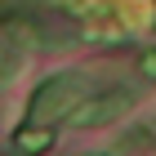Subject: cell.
I'll return each mask as SVG.
<instances>
[{"instance_id": "cell-1", "label": "cell", "mask_w": 156, "mask_h": 156, "mask_svg": "<svg viewBox=\"0 0 156 156\" xmlns=\"http://www.w3.org/2000/svg\"><path fill=\"white\" fill-rule=\"evenodd\" d=\"M89 94V76L85 72H62V76H49L31 94V125H45V120H58Z\"/></svg>"}, {"instance_id": "cell-2", "label": "cell", "mask_w": 156, "mask_h": 156, "mask_svg": "<svg viewBox=\"0 0 156 156\" xmlns=\"http://www.w3.org/2000/svg\"><path fill=\"white\" fill-rule=\"evenodd\" d=\"M134 107V94L129 89H112V94H103V98H89V103H76V116H72V125H80V129H89V125H107V120H116L120 112H129Z\"/></svg>"}, {"instance_id": "cell-3", "label": "cell", "mask_w": 156, "mask_h": 156, "mask_svg": "<svg viewBox=\"0 0 156 156\" xmlns=\"http://www.w3.org/2000/svg\"><path fill=\"white\" fill-rule=\"evenodd\" d=\"M49 143H54V134H49L45 125H36V129L27 125V129L18 134V138H13V152H23V156H27V152H45Z\"/></svg>"}, {"instance_id": "cell-4", "label": "cell", "mask_w": 156, "mask_h": 156, "mask_svg": "<svg viewBox=\"0 0 156 156\" xmlns=\"http://www.w3.org/2000/svg\"><path fill=\"white\" fill-rule=\"evenodd\" d=\"M18 67H23V54L13 49V40H5V36H0V80L18 76Z\"/></svg>"}]
</instances>
